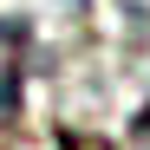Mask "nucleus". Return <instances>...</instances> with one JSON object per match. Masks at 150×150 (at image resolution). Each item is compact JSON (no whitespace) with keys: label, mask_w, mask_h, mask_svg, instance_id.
I'll use <instances>...</instances> for the list:
<instances>
[{"label":"nucleus","mask_w":150,"mask_h":150,"mask_svg":"<svg viewBox=\"0 0 150 150\" xmlns=\"http://www.w3.org/2000/svg\"><path fill=\"white\" fill-rule=\"evenodd\" d=\"M20 59H26V26H0V117L20 111Z\"/></svg>","instance_id":"obj_1"}]
</instances>
